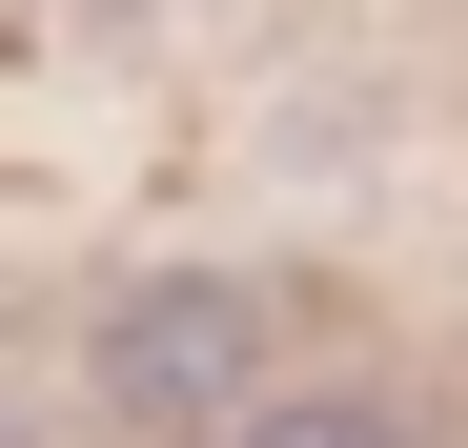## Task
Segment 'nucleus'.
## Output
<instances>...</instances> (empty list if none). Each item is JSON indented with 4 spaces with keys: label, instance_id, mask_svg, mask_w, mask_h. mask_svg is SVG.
Returning a JSON list of instances; mask_svg holds the SVG:
<instances>
[{
    "label": "nucleus",
    "instance_id": "3",
    "mask_svg": "<svg viewBox=\"0 0 468 448\" xmlns=\"http://www.w3.org/2000/svg\"><path fill=\"white\" fill-rule=\"evenodd\" d=\"M0 448H21V428H0Z\"/></svg>",
    "mask_w": 468,
    "mask_h": 448
},
{
    "label": "nucleus",
    "instance_id": "1",
    "mask_svg": "<svg viewBox=\"0 0 468 448\" xmlns=\"http://www.w3.org/2000/svg\"><path fill=\"white\" fill-rule=\"evenodd\" d=\"M224 367H245V306H204V285H164V306L122 326V408H143V428H184V408L224 388Z\"/></svg>",
    "mask_w": 468,
    "mask_h": 448
},
{
    "label": "nucleus",
    "instance_id": "2",
    "mask_svg": "<svg viewBox=\"0 0 468 448\" xmlns=\"http://www.w3.org/2000/svg\"><path fill=\"white\" fill-rule=\"evenodd\" d=\"M245 448H408V428H387V408H265Z\"/></svg>",
    "mask_w": 468,
    "mask_h": 448
}]
</instances>
